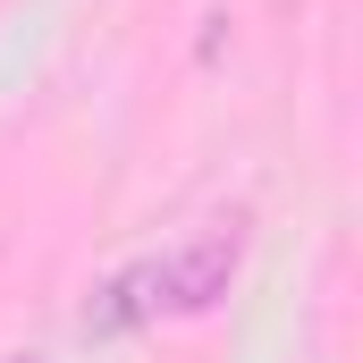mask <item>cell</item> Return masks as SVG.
<instances>
[{
	"mask_svg": "<svg viewBox=\"0 0 363 363\" xmlns=\"http://www.w3.org/2000/svg\"><path fill=\"white\" fill-rule=\"evenodd\" d=\"M237 262H245V228H237V220L194 228V237L169 245L161 262H135V271L110 279V287L93 296L85 330H135V321H152V313H203V304L228 296Z\"/></svg>",
	"mask_w": 363,
	"mask_h": 363,
	"instance_id": "1",
	"label": "cell"
}]
</instances>
